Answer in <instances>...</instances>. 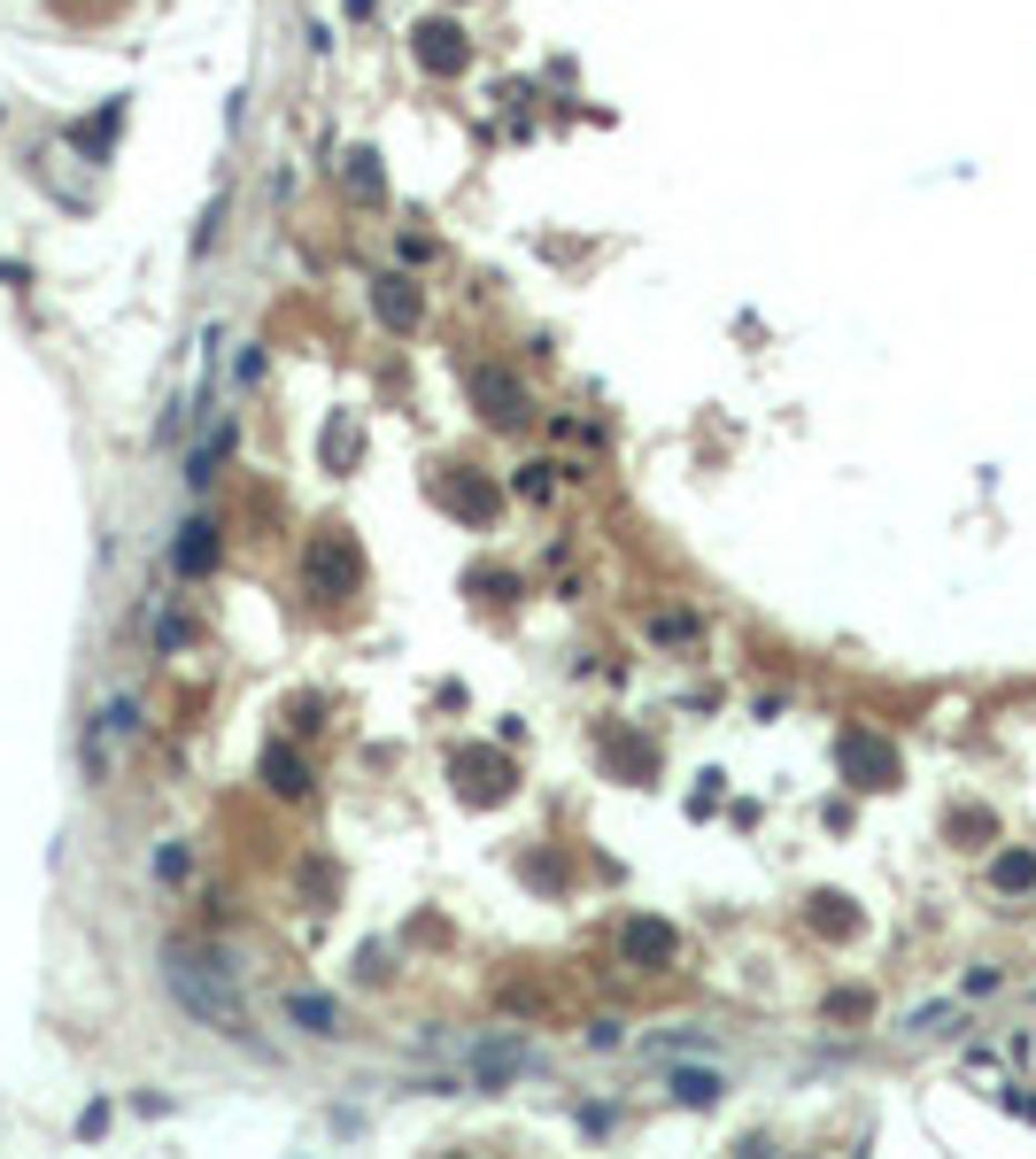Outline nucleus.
<instances>
[{"label":"nucleus","mask_w":1036,"mask_h":1159,"mask_svg":"<svg viewBox=\"0 0 1036 1159\" xmlns=\"http://www.w3.org/2000/svg\"><path fill=\"white\" fill-rule=\"evenodd\" d=\"M263 781H271L279 797H302V789H310V773H302V758H295L287 742H279V750H263Z\"/></svg>","instance_id":"10"},{"label":"nucleus","mask_w":1036,"mask_h":1159,"mask_svg":"<svg viewBox=\"0 0 1036 1159\" xmlns=\"http://www.w3.org/2000/svg\"><path fill=\"white\" fill-rule=\"evenodd\" d=\"M674 1090H681V1106H711V1098H719V1075H704V1067H681V1075H674Z\"/></svg>","instance_id":"12"},{"label":"nucleus","mask_w":1036,"mask_h":1159,"mask_svg":"<svg viewBox=\"0 0 1036 1159\" xmlns=\"http://www.w3.org/2000/svg\"><path fill=\"white\" fill-rule=\"evenodd\" d=\"M990 889H998V897L1036 889V850H998V858H990Z\"/></svg>","instance_id":"9"},{"label":"nucleus","mask_w":1036,"mask_h":1159,"mask_svg":"<svg viewBox=\"0 0 1036 1159\" xmlns=\"http://www.w3.org/2000/svg\"><path fill=\"white\" fill-rule=\"evenodd\" d=\"M171 564H178V572H186V580H201V572H209V564H217V526H209V518H193V526H186V533H178Z\"/></svg>","instance_id":"8"},{"label":"nucleus","mask_w":1036,"mask_h":1159,"mask_svg":"<svg viewBox=\"0 0 1036 1159\" xmlns=\"http://www.w3.org/2000/svg\"><path fill=\"white\" fill-rule=\"evenodd\" d=\"M944 1028H952L944 1005H920V1012H913V1036H944Z\"/></svg>","instance_id":"13"},{"label":"nucleus","mask_w":1036,"mask_h":1159,"mask_svg":"<svg viewBox=\"0 0 1036 1159\" xmlns=\"http://www.w3.org/2000/svg\"><path fill=\"white\" fill-rule=\"evenodd\" d=\"M449 773H457V781H465V797H480V805H496V797H504V758H496V750H465Z\"/></svg>","instance_id":"6"},{"label":"nucleus","mask_w":1036,"mask_h":1159,"mask_svg":"<svg viewBox=\"0 0 1036 1159\" xmlns=\"http://www.w3.org/2000/svg\"><path fill=\"white\" fill-rule=\"evenodd\" d=\"M371 310H379V326L410 332V326H418V287H410V279H395V271H387V279H379V287H371Z\"/></svg>","instance_id":"7"},{"label":"nucleus","mask_w":1036,"mask_h":1159,"mask_svg":"<svg viewBox=\"0 0 1036 1159\" xmlns=\"http://www.w3.org/2000/svg\"><path fill=\"white\" fill-rule=\"evenodd\" d=\"M844 773H851L859 789H889V781H897V750H889L881 735H844Z\"/></svg>","instance_id":"4"},{"label":"nucleus","mask_w":1036,"mask_h":1159,"mask_svg":"<svg viewBox=\"0 0 1036 1159\" xmlns=\"http://www.w3.org/2000/svg\"><path fill=\"white\" fill-rule=\"evenodd\" d=\"M518 496H549V464H526L518 472Z\"/></svg>","instance_id":"14"},{"label":"nucleus","mask_w":1036,"mask_h":1159,"mask_svg":"<svg viewBox=\"0 0 1036 1159\" xmlns=\"http://www.w3.org/2000/svg\"><path fill=\"white\" fill-rule=\"evenodd\" d=\"M472 402H480V418H488V426H526V410H534V402H526V387H518L511 371H496V363H480V371H472Z\"/></svg>","instance_id":"2"},{"label":"nucleus","mask_w":1036,"mask_h":1159,"mask_svg":"<svg viewBox=\"0 0 1036 1159\" xmlns=\"http://www.w3.org/2000/svg\"><path fill=\"white\" fill-rule=\"evenodd\" d=\"M410 54H418V62L434 70V78H457V70L472 62V47H465V31H457L449 16H434V23H418V31H410Z\"/></svg>","instance_id":"3"},{"label":"nucleus","mask_w":1036,"mask_h":1159,"mask_svg":"<svg viewBox=\"0 0 1036 1159\" xmlns=\"http://www.w3.org/2000/svg\"><path fill=\"white\" fill-rule=\"evenodd\" d=\"M163 990L178 997L186 1020H201V1028L248 1043V997H240L232 967H225L217 951H201V943H163Z\"/></svg>","instance_id":"1"},{"label":"nucleus","mask_w":1036,"mask_h":1159,"mask_svg":"<svg viewBox=\"0 0 1036 1159\" xmlns=\"http://www.w3.org/2000/svg\"><path fill=\"white\" fill-rule=\"evenodd\" d=\"M287 1012H295L310 1036H333V1028H341V1005H333V997H287Z\"/></svg>","instance_id":"11"},{"label":"nucleus","mask_w":1036,"mask_h":1159,"mask_svg":"<svg viewBox=\"0 0 1036 1159\" xmlns=\"http://www.w3.org/2000/svg\"><path fill=\"white\" fill-rule=\"evenodd\" d=\"M619 951H627V967H666V959L681 951V936H674L666 920H627V936H619Z\"/></svg>","instance_id":"5"}]
</instances>
